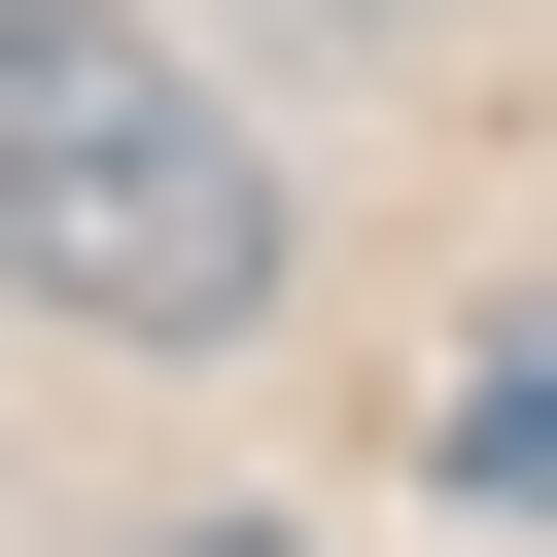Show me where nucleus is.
<instances>
[{
  "mask_svg": "<svg viewBox=\"0 0 557 557\" xmlns=\"http://www.w3.org/2000/svg\"><path fill=\"white\" fill-rule=\"evenodd\" d=\"M278 139L139 35V0H0V278L35 313H104V348H244L278 313Z\"/></svg>",
  "mask_w": 557,
  "mask_h": 557,
  "instance_id": "nucleus-1",
  "label": "nucleus"
},
{
  "mask_svg": "<svg viewBox=\"0 0 557 557\" xmlns=\"http://www.w3.org/2000/svg\"><path fill=\"white\" fill-rule=\"evenodd\" d=\"M418 453H453V522H557V313H453Z\"/></svg>",
  "mask_w": 557,
  "mask_h": 557,
  "instance_id": "nucleus-2",
  "label": "nucleus"
},
{
  "mask_svg": "<svg viewBox=\"0 0 557 557\" xmlns=\"http://www.w3.org/2000/svg\"><path fill=\"white\" fill-rule=\"evenodd\" d=\"M139 557H313V522H139Z\"/></svg>",
  "mask_w": 557,
  "mask_h": 557,
  "instance_id": "nucleus-3",
  "label": "nucleus"
}]
</instances>
